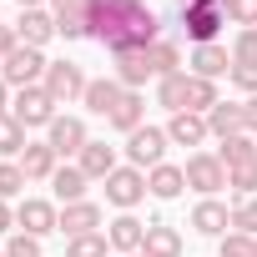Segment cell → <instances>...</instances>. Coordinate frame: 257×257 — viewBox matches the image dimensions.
<instances>
[{
	"mask_svg": "<svg viewBox=\"0 0 257 257\" xmlns=\"http://www.w3.org/2000/svg\"><path fill=\"white\" fill-rule=\"evenodd\" d=\"M187 222H192V232H202V237H227V232H232V207H222L217 197H202Z\"/></svg>",
	"mask_w": 257,
	"mask_h": 257,
	"instance_id": "cell-12",
	"label": "cell"
},
{
	"mask_svg": "<svg viewBox=\"0 0 257 257\" xmlns=\"http://www.w3.org/2000/svg\"><path fill=\"white\" fill-rule=\"evenodd\" d=\"M217 162H222L227 172H237V167L257 162V137H252V132H237V137H227V142L217 147Z\"/></svg>",
	"mask_w": 257,
	"mask_h": 257,
	"instance_id": "cell-24",
	"label": "cell"
},
{
	"mask_svg": "<svg viewBox=\"0 0 257 257\" xmlns=\"http://www.w3.org/2000/svg\"><path fill=\"white\" fill-rule=\"evenodd\" d=\"M46 142H51L56 157H81V147L91 142V132H86L81 116H56V121L46 126Z\"/></svg>",
	"mask_w": 257,
	"mask_h": 257,
	"instance_id": "cell-10",
	"label": "cell"
},
{
	"mask_svg": "<svg viewBox=\"0 0 257 257\" xmlns=\"http://www.w3.org/2000/svg\"><path fill=\"white\" fill-rule=\"evenodd\" d=\"M142 252H147V257H182V232L167 227V222H147Z\"/></svg>",
	"mask_w": 257,
	"mask_h": 257,
	"instance_id": "cell-23",
	"label": "cell"
},
{
	"mask_svg": "<svg viewBox=\"0 0 257 257\" xmlns=\"http://www.w3.org/2000/svg\"><path fill=\"white\" fill-rule=\"evenodd\" d=\"M207 132H212L217 142H227V137L247 132V126H242V106H237V101H217V106L207 111Z\"/></svg>",
	"mask_w": 257,
	"mask_h": 257,
	"instance_id": "cell-25",
	"label": "cell"
},
{
	"mask_svg": "<svg viewBox=\"0 0 257 257\" xmlns=\"http://www.w3.org/2000/svg\"><path fill=\"white\" fill-rule=\"evenodd\" d=\"M21 46V36H16V26H6V21H0V61H6L11 51Z\"/></svg>",
	"mask_w": 257,
	"mask_h": 257,
	"instance_id": "cell-39",
	"label": "cell"
},
{
	"mask_svg": "<svg viewBox=\"0 0 257 257\" xmlns=\"http://www.w3.org/2000/svg\"><path fill=\"white\" fill-rule=\"evenodd\" d=\"M16 227V212H11V202H0V232H11Z\"/></svg>",
	"mask_w": 257,
	"mask_h": 257,
	"instance_id": "cell-42",
	"label": "cell"
},
{
	"mask_svg": "<svg viewBox=\"0 0 257 257\" xmlns=\"http://www.w3.org/2000/svg\"><path fill=\"white\" fill-rule=\"evenodd\" d=\"M91 41H101L111 56L142 51L162 41V16L147 0H91Z\"/></svg>",
	"mask_w": 257,
	"mask_h": 257,
	"instance_id": "cell-1",
	"label": "cell"
},
{
	"mask_svg": "<svg viewBox=\"0 0 257 257\" xmlns=\"http://www.w3.org/2000/svg\"><path fill=\"white\" fill-rule=\"evenodd\" d=\"M177 21L187 26V41L192 46H212L217 31H222V21H227V11L222 6H212V11H177Z\"/></svg>",
	"mask_w": 257,
	"mask_h": 257,
	"instance_id": "cell-13",
	"label": "cell"
},
{
	"mask_svg": "<svg viewBox=\"0 0 257 257\" xmlns=\"http://www.w3.org/2000/svg\"><path fill=\"white\" fill-rule=\"evenodd\" d=\"M227 21H237L242 31L257 26V0H227Z\"/></svg>",
	"mask_w": 257,
	"mask_h": 257,
	"instance_id": "cell-37",
	"label": "cell"
},
{
	"mask_svg": "<svg viewBox=\"0 0 257 257\" xmlns=\"http://www.w3.org/2000/svg\"><path fill=\"white\" fill-rule=\"evenodd\" d=\"M61 232H66V237L101 232V207H96V202H71V207H61Z\"/></svg>",
	"mask_w": 257,
	"mask_h": 257,
	"instance_id": "cell-21",
	"label": "cell"
},
{
	"mask_svg": "<svg viewBox=\"0 0 257 257\" xmlns=\"http://www.w3.org/2000/svg\"><path fill=\"white\" fill-rule=\"evenodd\" d=\"M142 237H147V222H137L132 212H121V217L106 222V242L116 252H142Z\"/></svg>",
	"mask_w": 257,
	"mask_h": 257,
	"instance_id": "cell-17",
	"label": "cell"
},
{
	"mask_svg": "<svg viewBox=\"0 0 257 257\" xmlns=\"http://www.w3.org/2000/svg\"><path fill=\"white\" fill-rule=\"evenodd\" d=\"M192 76H202V81H217V76H232V51L227 46H192Z\"/></svg>",
	"mask_w": 257,
	"mask_h": 257,
	"instance_id": "cell-14",
	"label": "cell"
},
{
	"mask_svg": "<svg viewBox=\"0 0 257 257\" xmlns=\"http://www.w3.org/2000/svg\"><path fill=\"white\" fill-rule=\"evenodd\" d=\"M182 187H187V172H182V167H172V162H162V167H152V172H147V192H152L157 202L182 197Z\"/></svg>",
	"mask_w": 257,
	"mask_h": 257,
	"instance_id": "cell-22",
	"label": "cell"
},
{
	"mask_svg": "<svg viewBox=\"0 0 257 257\" xmlns=\"http://www.w3.org/2000/svg\"><path fill=\"white\" fill-rule=\"evenodd\" d=\"M232 232H247V237H257V197H242V202H232Z\"/></svg>",
	"mask_w": 257,
	"mask_h": 257,
	"instance_id": "cell-33",
	"label": "cell"
},
{
	"mask_svg": "<svg viewBox=\"0 0 257 257\" xmlns=\"http://www.w3.org/2000/svg\"><path fill=\"white\" fill-rule=\"evenodd\" d=\"M0 257H6V252H0Z\"/></svg>",
	"mask_w": 257,
	"mask_h": 257,
	"instance_id": "cell-46",
	"label": "cell"
},
{
	"mask_svg": "<svg viewBox=\"0 0 257 257\" xmlns=\"http://www.w3.org/2000/svg\"><path fill=\"white\" fill-rule=\"evenodd\" d=\"M227 187H232V197H237V202H242V197H257V162H247V167L227 172Z\"/></svg>",
	"mask_w": 257,
	"mask_h": 257,
	"instance_id": "cell-32",
	"label": "cell"
},
{
	"mask_svg": "<svg viewBox=\"0 0 257 257\" xmlns=\"http://www.w3.org/2000/svg\"><path fill=\"white\" fill-rule=\"evenodd\" d=\"M242 126L257 137V96H247V101H242Z\"/></svg>",
	"mask_w": 257,
	"mask_h": 257,
	"instance_id": "cell-40",
	"label": "cell"
},
{
	"mask_svg": "<svg viewBox=\"0 0 257 257\" xmlns=\"http://www.w3.org/2000/svg\"><path fill=\"white\" fill-rule=\"evenodd\" d=\"M26 147H31V142H26V126H21L16 116H0V157H6V162H21Z\"/></svg>",
	"mask_w": 257,
	"mask_h": 257,
	"instance_id": "cell-29",
	"label": "cell"
},
{
	"mask_svg": "<svg viewBox=\"0 0 257 257\" xmlns=\"http://www.w3.org/2000/svg\"><path fill=\"white\" fill-rule=\"evenodd\" d=\"M16 227L31 232V237H51V232H61V212H56V202H46V197H26V202L16 207Z\"/></svg>",
	"mask_w": 257,
	"mask_h": 257,
	"instance_id": "cell-9",
	"label": "cell"
},
{
	"mask_svg": "<svg viewBox=\"0 0 257 257\" xmlns=\"http://www.w3.org/2000/svg\"><path fill=\"white\" fill-rule=\"evenodd\" d=\"M182 172H187V187L202 192V197H217V192L227 187V167L217 162V152H192Z\"/></svg>",
	"mask_w": 257,
	"mask_h": 257,
	"instance_id": "cell-7",
	"label": "cell"
},
{
	"mask_svg": "<svg viewBox=\"0 0 257 257\" xmlns=\"http://www.w3.org/2000/svg\"><path fill=\"white\" fill-rule=\"evenodd\" d=\"M142 116H147V101H142V91H126V96L116 101V111L106 116V126H116V132H126V137H132L137 126H142Z\"/></svg>",
	"mask_w": 257,
	"mask_h": 257,
	"instance_id": "cell-26",
	"label": "cell"
},
{
	"mask_svg": "<svg viewBox=\"0 0 257 257\" xmlns=\"http://www.w3.org/2000/svg\"><path fill=\"white\" fill-rule=\"evenodd\" d=\"M232 66H257V26L237 31V41H232Z\"/></svg>",
	"mask_w": 257,
	"mask_h": 257,
	"instance_id": "cell-34",
	"label": "cell"
},
{
	"mask_svg": "<svg viewBox=\"0 0 257 257\" xmlns=\"http://www.w3.org/2000/svg\"><path fill=\"white\" fill-rule=\"evenodd\" d=\"M16 6H21V11H41V6H46V0H16Z\"/></svg>",
	"mask_w": 257,
	"mask_h": 257,
	"instance_id": "cell-44",
	"label": "cell"
},
{
	"mask_svg": "<svg viewBox=\"0 0 257 257\" xmlns=\"http://www.w3.org/2000/svg\"><path fill=\"white\" fill-rule=\"evenodd\" d=\"M51 16L66 41H91V0H51Z\"/></svg>",
	"mask_w": 257,
	"mask_h": 257,
	"instance_id": "cell-11",
	"label": "cell"
},
{
	"mask_svg": "<svg viewBox=\"0 0 257 257\" xmlns=\"http://www.w3.org/2000/svg\"><path fill=\"white\" fill-rule=\"evenodd\" d=\"M46 56L36 51V46H16L6 61H0V81H6L11 91H21V86H41L46 81Z\"/></svg>",
	"mask_w": 257,
	"mask_h": 257,
	"instance_id": "cell-3",
	"label": "cell"
},
{
	"mask_svg": "<svg viewBox=\"0 0 257 257\" xmlns=\"http://www.w3.org/2000/svg\"><path fill=\"white\" fill-rule=\"evenodd\" d=\"M11 116L26 126V132H36V126H51L56 121V101H51L46 86H21L11 96Z\"/></svg>",
	"mask_w": 257,
	"mask_h": 257,
	"instance_id": "cell-5",
	"label": "cell"
},
{
	"mask_svg": "<svg viewBox=\"0 0 257 257\" xmlns=\"http://www.w3.org/2000/svg\"><path fill=\"white\" fill-rule=\"evenodd\" d=\"M16 36H21V46H46L51 36H61L56 31V16L51 11H21V21H16Z\"/></svg>",
	"mask_w": 257,
	"mask_h": 257,
	"instance_id": "cell-15",
	"label": "cell"
},
{
	"mask_svg": "<svg viewBox=\"0 0 257 257\" xmlns=\"http://www.w3.org/2000/svg\"><path fill=\"white\" fill-rule=\"evenodd\" d=\"M0 116H11V86L0 81Z\"/></svg>",
	"mask_w": 257,
	"mask_h": 257,
	"instance_id": "cell-43",
	"label": "cell"
},
{
	"mask_svg": "<svg viewBox=\"0 0 257 257\" xmlns=\"http://www.w3.org/2000/svg\"><path fill=\"white\" fill-rule=\"evenodd\" d=\"M46 91H51V101L56 106H71V101H81L86 96V86H91V76L76 66V61H51L46 66V81H41Z\"/></svg>",
	"mask_w": 257,
	"mask_h": 257,
	"instance_id": "cell-6",
	"label": "cell"
},
{
	"mask_svg": "<svg viewBox=\"0 0 257 257\" xmlns=\"http://www.w3.org/2000/svg\"><path fill=\"white\" fill-rule=\"evenodd\" d=\"M167 137H172V147H202L212 132H207V116H197V111H177V116L167 121Z\"/></svg>",
	"mask_w": 257,
	"mask_h": 257,
	"instance_id": "cell-16",
	"label": "cell"
},
{
	"mask_svg": "<svg viewBox=\"0 0 257 257\" xmlns=\"http://www.w3.org/2000/svg\"><path fill=\"white\" fill-rule=\"evenodd\" d=\"M76 167H81L91 182H106V177L116 172V147H106V142H86L81 157H76Z\"/></svg>",
	"mask_w": 257,
	"mask_h": 257,
	"instance_id": "cell-20",
	"label": "cell"
},
{
	"mask_svg": "<svg viewBox=\"0 0 257 257\" xmlns=\"http://www.w3.org/2000/svg\"><path fill=\"white\" fill-rule=\"evenodd\" d=\"M172 71H182L177 41H152V46H142V51H121V56H116V81H121L126 91H142L147 81H162V76H172Z\"/></svg>",
	"mask_w": 257,
	"mask_h": 257,
	"instance_id": "cell-2",
	"label": "cell"
},
{
	"mask_svg": "<svg viewBox=\"0 0 257 257\" xmlns=\"http://www.w3.org/2000/svg\"><path fill=\"white\" fill-rule=\"evenodd\" d=\"M132 257H147V252H132Z\"/></svg>",
	"mask_w": 257,
	"mask_h": 257,
	"instance_id": "cell-45",
	"label": "cell"
},
{
	"mask_svg": "<svg viewBox=\"0 0 257 257\" xmlns=\"http://www.w3.org/2000/svg\"><path fill=\"white\" fill-rule=\"evenodd\" d=\"M26 172H21V162H0V202H11V197H21L26 192Z\"/></svg>",
	"mask_w": 257,
	"mask_h": 257,
	"instance_id": "cell-31",
	"label": "cell"
},
{
	"mask_svg": "<svg viewBox=\"0 0 257 257\" xmlns=\"http://www.w3.org/2000/svg\"><path fill=\"white\" fill-rule=\"evenodd\" d=\"M106 232H86V237H71L66 242V257H106Z\"/></svg>",
	"mask_w": 257,
	"mask_h": 257,
	"instance_id": "cell-30",
	"label": "cell"
},
{
	"mask_svg": "<svg viewBox=\"0 0 257 257\" xmlns=\"http://www.w3.org/2000/svg\"><path fill=\"white\" fill-rule=\"evenodd\" d=\"M217 257H257V237H247V232H227L222 247H217Z\"/></svg>",
	"mask_w": 257,
	"mask_h": 257,
	"instance_id": "cell-35",
	"label": "cell"
},
{
	"mask_svg": "<svg viewBox=\"0 0 257 257\" xmlns=\"http://www.w3.org/2000/svg\"><path fill=\"white\" fill-rule=\"evenodd\" d=\"M121 96H126V86H121L116 76H101V81H91V86H86V96H81V101H86V111H91V116H111Z\"/></svg>",
	"mask_w": 257,
	"mask_h": 257,
	"instance_id": "cell-18",
	"label": "cell"
},
{
	"mask_svg": "<svg viewBox=\"0 0 257 257\" xmlns=\"http://www.w3.org/2000/svg\"><path fill=\"white\" fill-rule=\"evenodd\" d=\"M232 86L242 96H257V66H232Z\"/></svg>",
	"mask_w": 257,
	"mask_h": 257,
	"instance_id": "cell-38",
	"label": "cell"
},
{
	"mask_svg": "<svg viewBox=\"0 0 257 257\" xmlns=\"http://www.w3.org/2000/svg\"><path fill=\"white\" fill-rule=\"evenodd\" d=\"M187 91H192V76L187 71H172V76H162L157 81V101L177 116V111H187Z\"/></svg>",
	"mask_w": 257,
	"mask_h": 257,
	"instance_id": "cell-27",
	"label": "cell"
},
{
	"mask_svg": "<svg viewBox=\"0 0 257 257\" xmlns=\"http://www.w3.org/2000/svg\"><path fill=\"white\" fill-rule=\"evenodd\" d=\"M86 172L81 167H56V177H51V187H56V197H61V207H71V202H86Z\"/></svg>",
	"mask_w": 257,
	"mask_h": 257,
	"instance_id": "cell-28",
	"label": "cell"
},
{
	"mask_svg": "<svg viewBox=\"0 0 257 257\" xmlns=\"http://www.w3.org/2000/svg\"><path fill=\"white\" fill-rule=\"evenodd\" d=\"M142 197H147V172H142V167H116V172L106 177V202H111V207L132 212Z\"/></svg>",
	"mask_w": 257,
	"mask_h": 257,
	"instance_id": "cell-8",
	"label": "cell"
},
{
	"mask_svg": "<svg viewBox=\"0 0 257 257\" xmlns=\"http://www.w3.org/2000/svg\"><path fill=\"white\" fill-rule=\"evenodd\" d=\"M6 257H46V252H41V237H31V232H16V237L6 242Z\"/></svg>",
	"mask_w": 257,
	"mask_h": 257,
	"instance_id": "cell-36",
	"label": "cell"
},
{
	"mask_svg": "<svg viewBox=\"0 0 257 257\" xmlns=\"http://www.w3.org/2000/svg\"><path fill=\"white\" fill-rule=\"evenodd\" d=\"M56 167H61V157L51 152V142H31V147L21 152V172H26L31 182H51Z\"/></svg>",
	"mask_w": 257,
	"mask_h": 257,
	"instance_id": "cell-19",
	"label": "cell"
},
{
	"mask_svg": "<svg viewBox=\"0 0 257 257\" xmlns=\"http://www.w3.org/2000/svg\"><path fill=\"white\" fill-rule=\"evenodd\" d=\"M167 147H172L167 126H137V132L126 137V162L142 167V172H152V167L167 162Z\"/></svg>",
	"mask_w": 257,
	"mask_h": 257,
	"instance_id": "cell-4",
	"label": "cell"
},
{
	"mask_svg": "<svg viewBox=\"0 0 257 257\" xmlns=\"http://www.w3.org/2000/svg\"><path fill=\"white\" fill-rule=\"evenodd\" d=\"M212 6L227 11V0H177V11H212Z\"/></svg>",
	"mask_w": 257,
	"mask_h": 257,
	"instance_id": "cell-41",
	"label": "cell"
}]
</instances>
